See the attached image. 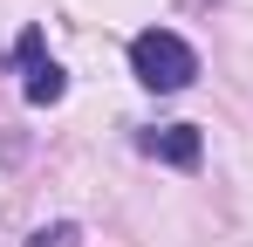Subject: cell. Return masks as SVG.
<instances>
[{
  "label": "cell",
  "instance_id": "obj_1",
  "mask_svg": "<svg viewBox=\"0 0 253 247\" xmlns=\"http://www.w3.org/2000/svg\"><path fill=\"white\" fill-rule=\"evenodd\" d=\"M130 76L144 82V89H185V82L199 76V48L185 35H171V28H144V35L130 41Z\"/></svg>",
  "mask_w": 253,
  "mask_h": 247
},
{
  "label": "cell",
  "instance_id": "obj_3",
  "mask_svg": "<svg viewBox=\"0 0 253 247\" xmlns=\"http://www.w3.org/2000/svg\"><path fill=\"white\" fill-rule=\"evenodd\" d=\"M137 144H144L151 158H165V165H199V151H206L192 124H158V130H144Z\"/></svg>",
  "mask_w": 253,
  "mask_h": 247
},
{
  "label": "cell",
  "instance_id": "obj_2",
  "mask_svg": "<svg viewBox=\"0 0 253 247\" xmlns=\"http://www.w3.org/2000/svg\"><path fill=\"white\" fill-rule=\"evenodd\" d=\"M14 55H21V69H28V103H62L69 76H62V62L42 48V28H28V35L14 41Z\"/></svg>",
  "mask_w": 253,
  "mask_h": 247
}]
</instances>
